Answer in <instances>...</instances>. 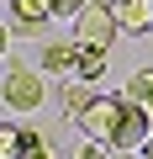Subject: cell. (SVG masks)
Returning a JSON list of instances; mask_svg holds the SVG:
<instances>
[{"mask_svg": "<svg viewBox=\"0 0 153 159\" xmlns=\"http://www.w3.org/2000/svg\"><path fill=\"white\" fill-rule=\"evenodd\" d=\"M0 101H6L11 111H37V106L48 101V80H42V69H32V64H11V69H6V85H0Z\"/></svg>", "mask_w": 153, "mask_h": 159, "instance_id": "cell-1", "label": "cell"}, {"mask_svg": "<svg viewBox=\"0 0 153 159\" xmlns=\"http://www.w3.org/2000/svg\"><path fill=\"white\" fill-rule=\"evenodd\" d=\"M116 6L111 0H90V6L74 16V43H85V48H106L111 53V43H116Z\"/></svg>", "mask_w": 153, "mask_h": 159, "instance_id": "cell-2", "label": "cell"}, {"mask_svg": "<svg viewBox=\"0 0 153 159\" xmlns=\"http://www.w3.org/2000/svg\"><path fill=\"white\" fill-rule=\"evenodd\" d=\"M148 138H153V111L148 106H137V101H121V111H116V133H111V148H148Z\"/></svg>", "mask_w": 153, "mask_h": 159, "instance_id": "cell-3", "label": "cell"}, {"mask_svg": "<svg viewBox=\"0 0 153 159\" xmlns=\"http://www.w3.org/2000/svg\"><path fill=\"white\" fill-rule=\"evenodd\" d=\"M116 111H121V101L116 96H90V106L74 117V127H79L90 143H106L111 148V133H116Z\"/></svg>", "mask_w": 153, "mask_h": 159, "instance_id": "cell-4", "label": "cell"}, {"mask_svg": "<svg viewBox=\"0 0 153 159\" xmlns=\"http://www.w3.org/2000/svg\"><path fill=\"white\" fill-rule=\"evenodd\" d=\"M111 6H116V27H121L127 37L153 32V0H111Z\"/></svg>", "mask_w": 153, "mask_h": 159, "instance_id": "cell-5", "label": "cell"}, {"mask_svg": "<svg viewBox=\"0 0 153 159\" xmlns=\"http://www.w3.org/2000/svg\"><path fill=\"white\" fill-rule=\"evenodd\" d=\"M74 64H79V43H48L42 48V74H74Z\"/></svg>", "mask_w": 153, "mask_h": 159, "instance_id": "cell-6", "label": "cell"}, {"mask_svg": "<svg viewBox=\"0 0 153 159\" xmlns=\"http://www.w3.org/2000/svg\"><path fill=\"white\" fill-rule=\"evenodd\" d=\"M11 16L21 27H48L53 21V0H11Z\"/></svg>", "mask_w": 153, "mask_h": 159, "instance_id": "cell-7", "label": "cell"}, {"mask_svg": "<svg viewBox=\"0 0 153 159\" xmlns=\"http://www.w3.org/2000/svg\"><path fill=\"white\" fill-rule=\"evenodd\" d=\"M74 74H79L85 85L106 80V48H85V43H79V64H74Z\"/></svg>", "mask_w": 153, "mask_h": 159, "instance_id": "cell-8", "label": "cell"}, {"mask_svg": "<svg viewBox=\"0 0 153 159\" xmlns=\"http://www.w3.org/2000/svg\"><path fill=\"white\" fill-rule=\"evenodd\" d=\"M121 101H137V106H148V111H153V69H137V74L127 80Z\"/></svg>", "mask_w": 153, "mask_h": 159, "instance_id": "cell-9", "label": "cell"}, {"mask_svg": "<svg viewBox=\"0 0 153 159\" xmlns=\"http://www.w3.org/2000/svg\"><path fill=\"white\" fill-rule=\"evenodd\" d=\"M85 106H90V90H85V80H79V74H74V80H69V85H63V111H69V117H79Z\"/></svg>", "mask_w": 153, "mask_h": 159, "instance_id": "cell-10", "label": "cell"}, {"mask_svg": "<svg viewBox=\"0 0 153 159\" xmlns=\"http://www.w3.org/2000/svg\"><path fill=\"white\" fill-rule=\"evenodd\" d=\"M21 159H53V148L37 127H21Z\"/></svg>", "mask_w": 153, "mask_h": 159, "instance_id": "cell-11", "label": "cell"}, {"mask_svg": "<svg viewBox=\"0 0 153 159\" xmlns=\"http://www.w3.org/2000/svg\"><path fill=\"white\" fill-rule=\"evenodd\" d=\"M0 159H21V127L0 122Z\"/></svg>", "mask_w": 153, "mask_h": 159, "instance_id": "cell-12", "label": "cell"}, {"mask_svg": "<svg viewBox=\"0 0 153 159\" xmlns=\"http://www.w3.org/2000/svg\"><path fill=\"white\" fill-rule=\"evenodd\" d=\"M85 6H90V0H53V16H69V21H74Z\"/></svg>", "mask_w": 153, "mask_h": 159, "instance_id": "cell-13", "label": "cell"}, {"mask_svg": "<svg viewBox=\"0 0 153 159\" xmlns=\"http://www.w3.org/2000/svg\"><path fill=\"white\" fill-rule=\"evenodd\" d=\"M79 159H111V154H106V143H90V138H85V148H79Z\"/></svg>", "mask_w": 153, "mask_h": 159, "instance_id": "cell-14", "label": "cell"}, {"mask_svg": "<svg viewBox=\"0 0 153 159\" xmlns=\"http://www.w3.org/2000/svg\"><path fill=\"white\" fill-rule=\"evenodd\" d=\"M6 48H11V32H6V27H0V58H6Z\"/></svg>", "mask_w": 153, "mask_h": 159, "instance_id": "cell-15", "label": "cell"}, {"mask_svg": "<svg viewBox=\"0 0 153 159\" xmlns=\"http://www.w3.org/2000/svg\"><path fill=\"white\" fill-rule=\"evenodd\" d=\"M148 154H153V138H148Z\"/></svg>", "mask_w": 153, "mask_h": 159, "instance_id": "cell-16", "label": "cell"}, {"mask_svg": "<svg viewBox=\"0 0 153 159\" xmlns=\"http://www.w3.org/2000/svg\"><path fill=\"white\" fill-rule=\"evenodd\" d=\"M148 159H153V154H148Z\"/></svg>", "mask_w": 153, "mask_h": 159, "instance_id": "cell-17", "label": "cell"}]
</instances>
